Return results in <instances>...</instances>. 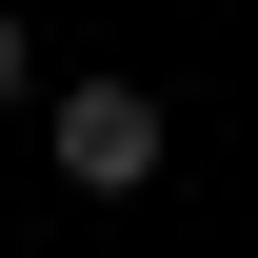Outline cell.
<instances>
[{
    "label": "cell",
    "mask_w": 258,
    "mask_h": 258,
    "mask_svg": "<svg viewBox=\"0 0 258 258\" xmlns=\"http://www.w3.org/2000/svg\"><path fill=\"white\" fill-rule=\"evenodd\" d=\"M0 99H40V40H20V20H0Z\"/></svg>",
    "instance_id": "7a4b0ae2"
},
{
    "label": "cell",
    "mask_w": 258,
    "mask_h": 258,
    "mask_svg": "<svg viewBox=\"0 0 258 258\" xmlns=\"http://www.w3.org/2000/svg\"><path fill=\"white\" fill-rule=\"evenodd\" d=\"M159 99H139V80H60V119H40V159H60L80 199H139V179H159Z\"/></svg>",
    "instance_id": "6da1fadb"
}]
</instances>
